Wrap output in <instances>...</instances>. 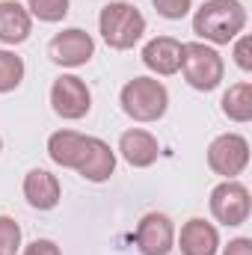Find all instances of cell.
Here are the masks:
<instances>
[{"label":"cell","mask_w":252,"mask_h":255,"mask_svg":"<svg viewBox=\"0 0 252 255\" xmlns=\"http://www.w3.org/2000/svg\"><path fill=\"white\" fill-rule=\"evenodd\" d=\"M24 71H27V68H24V60H21L18 54L0 48V95L18 89L21 80H24Z\"/></svg>","instance_id":"ac0fdd59"},{"label":"cell","mask_w":252,"mask_h":255,"mask_svg":"<svg viewBox=\"0 0 252 255\" xmlns=\"http://www.w3.org/2000/svg\"><path fill=\"white\" fill-rule=\"evenodd\" d=\"M33 33V15L18 0L0 3V42L3 45H21Z\"/></svg>","instance_id":"9a60e30c"},{"label":"cell","mask_w":252,"mask_h":255,"mask_svg":"<svg viewBox=\"0 0 252 255\" xmlns=\"http://www.w3.org/2000/svg\"><path fill=\"white\" fill-rule=\"evenodd\" d=\"M74 172L83 175V178L92 181V184H101V181H107V178L116 172V151H113L104 139H98V136H86Z\"/></svg>","instance_id":"30bf717a"},{"label":"cell","mask_w":252,"mask_h":255,"mask_svg":"<svg viewBox=\"0 0 252 255\" xmlns=\"http://www.w3.org/2000/svg\"><path fill=\"white\" fill-rule=\"evenodd\" d=\"M27 12L45 24H57L68 15V0H27Z\"/></svg>","instance_id":"d6986e66"},{"label":"cell","mask_w":252,"mask_h":255,"mask_svg":"<svg viewBox=\"0 0 252 255\" xmlns=\"http://www.w3.org/2000/svg\"><path fill=\"white\" fill-rule=\"evenodd\" d=\"M223 255H252V241L250 238H235V241H229Z\"/></svg>","instance_id":"cb8c5ba5"},{"label":"cell","mask_w":252,"mask_h":255,"mask_svg":"<svg viewBox=\"0 0 252 255\" xmlns=\"http://www.w3.org/2000/svg\"><path fill=\"white\" fill-rule=\"evenodd\" d=\"M0 151H3V139H0Z\"/></svg>","instance_id":"d4e9b609"},{"label":"cell","mask_w":252,"mask_h":255,"mask_svg":"<svg viewBox=\"0 0 252 255\" xmlns=\"http://www.w3.org/2000/svg\"><path fill=\"white\" fill-rule=\"evenodd\" d=\"M178 250H181V255H217V250H220L217 226L202 217L187 220L178 235Z\"/></svg>","instance_id":"4fadbf2b"},{"label":"cell","mask_w":252,"mask_h":255,"mask_svg":"<svg viewBox=\"0 0 252 255\" xmlns=\"http://www.w3.org/2000/svg\"><path fill=\"white\" fill-rule=\"evenodd\" d=\"M83 142H86V133H77V130H57V133H51V139H48V157H51L57 166H63V169H74L77 160H80Z\"/></svg>","instance_id":"2e32d148"},{"label":"cell","mask_w":252,"mask_h":255,"mask_svg":"<svg viewBox=\"0 0 252 255\" xmlns=\"http://www.w3.org/2000/svg\"><path fill=\"white\" fill-rule=\"evenodd\" d=\"M247 27V6L241 0H205L193 15V33L211 45H229Z\"/></svg>","instance_id":"6da1fadb"},{"label":"cell","mask_w":252,"mask_h":255,"mask_svg":"<svg viewBox=\"0 0 252 255\" xmlns=\"http://www.w3.org/2000/svg\"><path fill=\"white\" fill-rule=\"evenodd\" d=\"M98 33L107 42V48L127 51V48H133L142 39V33H145V15L133 3L113 0L98 15Z\"/></svg>","instance_id":"7a4b0ae2"},{"label":"cell","mask_w":252,"mask_h":255,"mask_svg":"<svg viewBox=\"0 0 252 255\" xmlns=\"http://www.w3.org/2000/svg\"><path fill=\"white\" fill-rule=\"evenodd\" d=\"M48 54L51 60L63 68H80L95 57V39L80 30V27H68L63 33H57L48 45Z\"/></svg>","instance_id":"ba28073f"},{"label":"cell","mask_w":252,"mask_h":255,"mask_svg":"<svg viewBox=\"0 0 252 255\" xmlns=\"http://www.w3.org/2000/svg\"><path fill=\"white\" fill-rule=\"evenodd\" d=\"M193 9V0H154V12L166 21H181Z\"/></svg>","instance_id":"44dd1931"},{"label":"cell","mask_w":252,"mask_h":255,"mask_svg":"<svg viewBox=\"0 0 252 255\" xmlns=\"http://www.w3.org/2000/svg\"><path fill=\"white\" fill-rule=\"evenodd\" d=\"M142 65L160 77H169L181 68V42L172 36H154L142 48Z\"/></svg>","instance_id":"5bb4252c"},{"label":"cell","mask_w":252,"mask_h":255,"mask_svg":"<svg viewBox=\"0 0 252 255\" xmlns=\"http://www.w3.org/2000/svg\"><path fill=\"white\" fill-rule=\"evenodd\" d=\"M208 166L217 175H223L226 181L238 178L250 166V142H247V136H241V133L214 136L211 145H208Z\"/></svg>","instance_id":"8992f818"},{"label":"cell","mask_w":252,"mask_h":255,"mask_svg":"<svg viewBox=\"0 0 252 255\" xmlns=\"http://www.w3.org/2000/svg\"><path fill=\"white\" fill-rule=\"evenodd\" d=\"M21 250V226L12 217H0V255H15Z\"/></svg>","instance_id":"ffe728a7"},{"label":"cell","mask_w":252,"mask_h":255,"mask_svg":"<svg viewBox=\"0 0 252 255\" xmlns=\"http://www.w3.org/2000/svg\"><path fill=\"white\" fill-rule=\"evenodd\" d=\"M136 250L142 255H169L175 250V226L166 214H145L136 226Z\"/></svg>","instance_id":"9c48e42d"},{"label":"cell","mask_w":252,"mask_h":255,"mask_svg":"<svg viewBox=\"0 0 252 255\" xmlns=\"http://www.w3.org/2000/svg\"><path fill=\"white\" fill-rule=\"evenodd\" d=\"M51 107L60 119H68V122H77L89 113L92 107V92L89 86L77 77V74H63L54 80L51 86Z\"/></svg>","instance_id":"52a82bcc"},{"label":"cell","mask_w":252,"mask_h":255,"mask_svg":"<svg viewBox=\"0 0 252 255\" xmlns=\"http://www.w3.org/2000/svg\"><path fill=\"white\" fill-rule=\"evenodd\" d=\"M119 154L133 169H148L160 157V142H157L154 133H148L142 128H130L119 136Z\"/></svg>","instance_id":"8fae6325"},{"label":"cell","mask_w":252,"mask_h":255,"mask_svg":"<svg viewBox=\"0 0 252 255\" xmlns=\"http://www.w3.org/2000/svg\"><path fill=\"white\" fill-rule=\"evenodd\" d=\"M24 255H63V253H60V247H57L54 241L39 238V241H33V244L24 247Z\"/></svg>","instance_id":"603a6c76"},{"label":"cell","mask_w":252,"mask_h":255,"mask_svg":"<svg viewBox=\"0 0 252 255\" xmlns=\"http://www.w3.org/2000/svg\"><path fill=\"white\" fill-rule=\"evenodd\" d=\"M24 199L30 202V208L36 211H54L63 199L60 178L48 169H30L24 175Z\"/></svg>","instance_id":"7c38bea8"},{"label":"cell","mask_w":252,"mask_h":255,"mask_svg":"<svg viewBox=\"0 0 252 255\" xmlns=\"http://www.w3.org/2000/svg\"><path fill=\"white\" fill-rule=\"evenodd\" d=\"M223 113L238 122V125H247L252 119V83L250 80H241V83H232L223 95Z\"/></svg>","instance_id":"e0dca14e"},{"label":"cell","mask_w":252,"mask_h":255,"mask_svg":"<svg viewBox=\"0 0 252 255\" xmlns=\"http://www.w3.org/2000/svg\"><path fill=\"white\" fill-rule=\"evenodd\" d=\"M119 104L133 122H157L169 107V89L157 77H133L122 86Z\"/></svg>","instance_id":"3957f363"},{"label":"cell","mask_w":252,"mask_h":255,"mask_svg":"<svg viewBox=\"0 0 252 255\" xmlns=\"http://www.w3.org/2000/svg\"><path fill=\"white\" fill-rule=\"evenodd\" d=\"M211 214H214L217 223H223V226H229V229L244 226L252 214V199H250L247 184H241V181H235V178L217 184V187L211 190Z\"/></svg>","instance_id":"5b68a950"},{"label":"cell","mask_w":252,"mask_h":255,"mask_svg":"<svg viewBox=\"0 0 252 255\" xmlns=\"http://www.w3.org/2000/svg\"><path fill=\"white\" fill-rule=\"evenodd\" d=\"M235 63L241 71H252V39L247 33L238 36V42H235Z\"/></svg>","instance_id":"7402d4cb"},{"label":"cell","mask_w":252,"mask_h":255,"mask_svg":"<svg viewBox=\"0 0 252 255\" xmlns=\"http://www.w3.org/2000/svg\"><path fill=\"white\" fill-rule=\"evenodd\" d=\"M178 71L184 74V80L193 89L211 92L223 83L226 63L217 48H211L205 42H187V45H181V68Z\"/></svg>","instance_id":"277c9868"}]
</instances>
